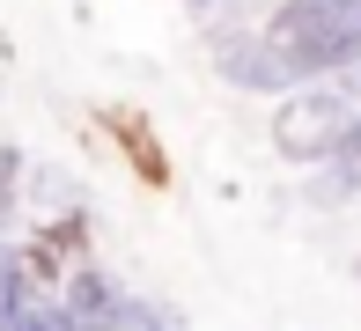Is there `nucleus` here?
Instances as JSON below:
<instances>
[{
	"instance_id": "3",
	"label": "nucleus",
	"mask_w": 361,
	"mask_h": 331,
	"mask_svg": "<svg viewBox=\"0 0 361 331\" xmlns=\"http://www.w3.org/2000/svg\"><path fill=\"white\" fill-rule=\"evenodd\" d=\"M111 302H118V287H111L104 273H74V280H67V294H59V309H67V317H74L81 331H89L96 317H104Z\"/></svg>"
},
{
	"instance_id": "2",
	"label": "nucleus",
	"mask_w": 361,
	"mask_h": 331,
	"mask_svg": "<svg viewBox=\"0 0 361 331\" xmlns=\"http://www.w3.org/2000/svg\"><path fill=\"white\" fill-rule=\"evenodd\" d=\"M361 125V81H295L288 104L273 111V147L288 162H332Z\"/></svg>"
},
{
	"instance_id": "1",
	"label": "nucleus",
	"mask_w": 361,
	"mask_h": 331,
	"mask_svg": "<svg viewBox=\"0 0 361 331\" xmlns=\"http://www.w3.org/2000/svg\"><path fill=\"white\" fill-rule=\"evenodd\" d=\"M258 52L281 89L339 74L361 59V0H281L273 23L258 30Z\"/></svg>"
},
{
	"instance_id": "4",
	"label": "nucleus",
	"mask_w": 361,
	"mask_h": 331,
	"mask_svg": "<svg viewBox=\"0 0 361 331\" xmlns=\"http://www.w3.org/2000/svg\"><path fill=\"white\" fill-rule=\"evenodd\" d=\"M89 331H170V324H162L147 302H126V294H118V302H111V309H104V317H96Z\"/></svg>"
}]
</instances>
